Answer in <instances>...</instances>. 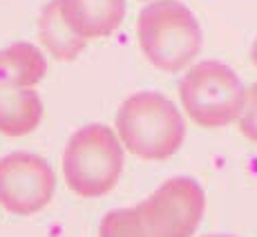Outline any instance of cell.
Segmentation results:
<instances>
[{
  "label": "cell",
  "mask_w": 257,
  "mask_h": 237,
  "mask_svg": "<svg viewBox=\"0 0 257 237\" xmlns=\"http://www.w3.org/2000/svg\"><path fill=\"white\" fill-rule=\"evenodd\" d=\"M123 146L114 130L90 123L70 137L63 152V177L72 192L85 199L107 195L121 179Z\"/></svg>",
  "instance_id": "obj_3"
},
{
  "label": "cell",
  "mask_w": 257,
  "mask_h": 237,
  "mask_svg": "<svg viewBox=\"0 0 257 237\" xmlns=\"http://www.w3.org/2000/svg\"><path fill=\"white\" fill-rule=\"evenodd\" d=\"M47 61L41 49L29 43H14L0 49V85L7 87H34L43 81Z\"/></svg>",
  "instance_id": "obj_9"
},
{
  "label": "cell",
  "mask_w": 257,
  "mask_h": 237,
  "mask_svg": "<svg viewBox=\"0 0 257 237\" xmlns=\"http://www.w3.org/2000/svg\"><path fill=\"white\" fill-rule=\"evenodd\" d=\"M58 12L78 38H105L123 23L125 0H58Z\"/></svg>",
  "instance_id": "obj_7"
},
{
  "label": "cell",
  "mask_w": 257,
  "mask_h": 237,
  "mask_svg": "<svg viewBox=\"0 0 257 237\" xmlns=\"http://www.w3.org/2000/svg\"><path fill=\"white\" fill-rule=\"evenodd\" d=\"M206 210V192L190 177L166 179L135 206L141 237H190Z\"/></svg>",
  "instance_id": "obj_5"
},
{
  "label": "cell",
  "mask_w": 257,
  "mask_h": 237,
  "mask_svg": "<svg viewBox=\"0 0 257 237\" xmlns=\"http://www.w3.org/2000/svg\"><path fill=\"white\" fill-rule=\"evenodd\" d=\"M43 121V101L32 87L0 85V135L25 137Z\"/></svg>",
  "instance_id": "obj_8"
},
{
  "label": "cell",
  "mask_w": 257,
  "mask_h": 237,
  "mask_svg": "<svg viewBox=\"0 0 257 237\" xmlns=\"http://www.w3.org/2000/svg\"><path fill=\"white\" fill-rule=\"evenodd\" d=\"M98 237H141L135 206L110 210V213L101 219Z\"/></svg>",
  "instance_id": "obj_11"
},
{
  "label": "cell",
  "mask_w": 257,
  "mask_h": 237,
  "mask_svg": "<svg viewBox=\"0 0 257 237\" xmlns=\"http://www.w3.org/2000/svg\"><path fill=\"white\" fill-rule=\"evenodd\" d=\"M137 36L143 56L161 72H181L201 49L195 14L179 0H155L139 14Z\"/></svg>",
  "instance_id": "obj_2"
},
{
  "label": "cell",
  "mask_w": 257,
  "mask_h": 237,
  "mask_svg": "<svg viewBox=\"0 0 257 237\" xmlns=\"http://www.w3.org/2000/svg\"><path fill=\"white\" fill-rule=\"evenodd\" d=\"M204 237H233V235H204Z\"/></svg>",
  "instance_id": "obj_14"
},
{
  "label": "cell",
  "mask_w": 257,
  "mask_h": 237,
  "mask_svg": "<svg viewBox=\"0 0 257 237\" xmlns=\"http://www.w3.org/2000/svg\"><path fill=\"white\" fill-rule=\"evenodd\" d=\"M38 36H41L43 45L47 47V52L58 61H74L85 49V41L78 38L63 21L61 12H58V0H52L41 12Z\"/></svg>",
  "instance_id": "obj_10"
},
{
  "label": "cell",
  "mask_w": 257,
  "mask_h": 237,
  "mask_svg": "<svg viewBox=\"0 0 257 237\" xmlns=\"http://www.w3.org/2000/svg\"><path fill=\"white\" fill-rule=\"evenodd\" d=\"M246 90L239 76L219 61L190 67L179 83L186 114L201 128H224L239 118Z\"/></svg>",
  "instance_id": "obj_4"
},
{
  "label": "cell",
  "mask_w": 257,
  "mask_h": 237,
  "mask_svg": "<svg viewBox=\"0 0 257 237\" xmlns=\"http://www.w3.org/2000/svg\"><path fill=\"white\" fill-rule=\"evenodd\" d=\"M239 132L246 137L248 141L257 143V83L246 90V96H244V107L239 112Z\"/></svg>",
  "instance_id": "obj_12"
},
{
  "label": "cell",
  "mask_w": 257,
  "mask_h": 237,
  "mask_svg": "<svg viewBox=\"0 0 257 237\" xmlns=\"http://www.w3.org/2000/svg\"><path fill=\"white\" fill-rule=\"evenodd\" d=\"M56 177L43 157L12 152L0 159V206L12 215H36L52 201Z\"/></svg>",
  "instance_id": "obj_6"
},
{
  "label": "cell",
  "mask_w": 257,
  "mask_h": 237,
  "mask_svg": "<svg viewBox=\"0 0 257 237\" xmlns=\"http://www.w3.org/2000/svg\"><path fill=\"white\" fill-rule=\"evenodd\" d=\"M250 61H253V65L257 67V38H255L253 47H250Z\"/></svg>",
  "instance_id": "obj_13"
},
{
  "label": "cell",
  "mask_w": 257,
  "mask_h": 237,
  "mask_svg": "<svg viewBox=\"0 0 257 237\" xmlns=\"http://www.w3.org/2000/svg\"><path fill=\"white\" fill-rule=\"evenodd\" d=\"M121 146L146 161L170 159L186 139V123L170 98L159 92H137L121 103L116 116Z\"/></svg>",
  "instance_id": "obj_1"
}]
</instances>
